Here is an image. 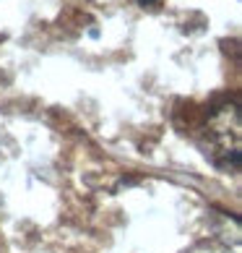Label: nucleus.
<instances>
[{
	"label": "nucleus",
	"instance_id": "1",
	"mask_svg": "<svg viewBox=\"0 0 242 253\" xmlns=\"http://www.w3.org/2000/svg\"><path fill=\"white\" fill-rule=\"evenodd\" d=\"M151 3H156V0H141V5H151Z\"/></svg>",
	"mask_w": 242,
	"mask_h": 253
}]
</instances>
